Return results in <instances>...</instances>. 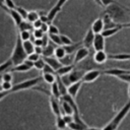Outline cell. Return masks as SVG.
<instances>
[{"instance_id": "obj_60", "label": "cell", "mask_w": 130, "mask_h": 130, "mask_svg": "<svg viewBox=\"0 0 130 130\" xmlns=\"http://www.w3.org/2000/svg\"><path fill=\"white\" fill-rule=\"evenodd\" d=\"M128 11H129V13H130V9H128Z\"/></svg>"}, {"instance_id": "obj_6", "label": "cell", "mask_w": 130, "mask_h": 130, "mask_svg": "<svg viewBox=\"0 0 130 130\" xmlns=\"http://www.w3.org/2000/svg\"><path fill=\"white\" fill-rule=\"evenodd\" d=\"M67 1H68V0H57V3L53 6V8H51V10H50V11L48 12V14H47L49 23H51V22L54 20V18H55V17L57 16V14L61 11L63 5H64Z\"/></svg>"}, {"instance_id": "obj_33", "label": "cell", "mask_w": 130, "mask_h": 130, "mask_svg": "<svg viewBox=\"0 0 130 130\" xmlns=\"http://www.w3.org/2000/svg\"><path fill=\"white\" fill-rule=\"evenodd\" d=\"M81 46V43H77V44H71V45H68V46H64L65 48V51L67 54H73V52H75L79 47Z\"/></svg>"}, {"instance_id": "obj_20", "label": "cell", "mask_w": 130, "mask_h": 130, "mask_svg": "<svg viewBox=\"0 0 130 130\" xmlns=\"http://www.w3.org/2000/svg\"><path fill=\"white\" fill-rule=\"evenodd\" d=\"M73 69H74V65H73V64H70V65H62V66L56 71V74H58V75H60V76H63V75H66V74L70 73Z\"/></svg>"}, {"instance_id": "obj_11", "label": "cell", "mask_w": 130, "mask_h": 130, "mask_svg": "<svg viewBox=\"0 0 130 130\" xmlns=\"http://www.w3.org/2000/svg\"><path fill=\"white\" fill-rule=\"evenodd\" d=\"M49 101H50V106H51V110H52L53 114H54L55 116L62 115V113H61V106H60L59 99H56V98H54L53 95H51L50 99H49Z\"/></svg>"}, {"instance_id": "obj_52", "label": "cell", "mask_w": 130, "mask_h": 130, "mask_svg": "<svg viewBox=\"0 0 130 130\" xmlns=\"http://www.w3.org/2000/svg\"><path fill=\"white\" fill-rule=\"evenodd\" d=\"M32 43H34L35 46H41V47H43V40L42 39H35Z\"/></svg>"}, {"instance_id": "obj_12", "label": "cell", "mask_w": 130, "mask_h": 130, "mask_svg": "<svg viewBox=\"0 0 130 130\" xmlns=\"http://www.w3.org/2000/svg\"><path fill=\"white\" fill-rule=\"evenodd\" d=\"M81 85H82V80H78V81H76V82L71 83V84L67 87V93L70 94L71 96H73V98L75 99L76 95H77V93L79 92V89H80Z\"/></svg>"}, {"instance_id": "obj_9", "label": "cell", "mask_w": 130, "mask_h": 130, "mask_svg": "<svg viewBox=\"0 0 130 130\" xmlns=\"http://www.w3.org/2000/svg\"><path fill=\"white\" fill-rule=\"evenodd\" d=\"M101 74H102V71H100V70H96V69L88 70V71H85L81 80H82V82H85V83L93 82L94 80H96L100 77Z\"/></svg>"}, {"instance_id": "obj_25", "label": "cell", "mask_w": 130, "mask_h": 130, "mask_svg": "<svg viewBox=\"0 0 130 130\" xmlns=\"http://www.w3.org/2000/svg\"><path fill=\"white\" fill-rule=\"evenodd\" d=\"M22 45L24 48V51L26 52V54H31L32 52H35V45L30 40L27 41H22Z\"/></svg>"}, {"instance_id": "obj_35", "label": "cell", "mask_w": 130, "mask_h": 130, "mask_svg": "<svg viewBox=\"0 0 130 130\" xmlns=\"http://www.w3.org/2000/svg\"><path fill=\"white\" fill-rule=\"evenodd\" d=\"M39 18H40V14L37 11H29L27 13V16H26V20L31 22V23L34 21H36L37 19H39Z\"/></svg>"}, {"instance_id": "obj_30", "label": "cell", "mask_w": 130, "mask_h": 130, "mask_svg": "<svg viewBox=\"0 0 130 130\" xmlns=\"http://www.w3.org/2000/svg\"><path fill=\"white\" fill-rule=\"evenodd\" d=\"M51 94H52L54 98H56V99H60V98H61V94H60V90H59V86H58L57 80L51 84Z\"/></svg>"}, {"instance_id": "obj_22", "label": "cell", "mask_w": 130, "mask_h": 130, "mask_svg": "<svg viewBox=\"0 0 130 130\" xmlns=\"http://www.w3.org/2000/svg\"><path fill=\"white\" fill-rule=\"evenodd\" d=\"M109 59L111 60H118V61H128L130 60V54L123 53V54H111L108 56Z\"/></svg>"}, {"instance_id": "obj_51", "label": "cell", "mask_w": 130, "mask_h": 130, "mask_svg": "<svg viewBox=\"0 0 130 130\" xmlns=\"http://www.w3.org/2000/svg\"><path fill=\"white\" fill-rule=\"evenodd\" d=\"M49 24H50V23H48V22H43L42 25H41V29H42L45 34L48 32V30H49Z\"/></svg>"}, {"instance_id": "obj_4", "label": "cell", "mask_w": 130, "mask_h": 130, "mask_svg": "<svg viewBox=\"0 0 130 130\" xmlns=\"http://www.w3.org/2000/svg\"><path fill=\"white\" fill-rule=\"evenodd\" d=\"M42 76H38V77H35V78H30V79H27V80H24V81H21V82H18L16 84H14L11 88V93L12 92H16V91H20V90H25V89H28V88H32L35 85H37L41 80H42Z\"/></svg>"}, {"instance_id": "obj_15", "label": "cell", "mask_w": 130, "mask_h": 130, "mask_svg": "<svg viewBox=\"0 0 130 130\" xmlns=\"http://www.w3.org/2000/svg\"><path fill=\"white\" fill-rule=\"evenodd\" d=\"M104 28H105V23H104L102 17L96 18V19L92 22L91 27H90V29H91L94 34H101V32L104 30Z\"/></svg>"}, {"instance_id": "obj_49", "label": "cell", "mask_w": 130, "mask_h": 130, "mask_svg": "<svg viewBox=\"0 0 130 130\" xmlns=\"http://www.w3.org/2000/svg\"><path fill=\"white\" fill-rule=\"evenodd\" d=\"M101 1H102V5H103L104 7H107V6L111 5V4L118 3V2H117V1H115V0H101Z\"/></svg>"}, {"instance_id": "obj_39", "label": "cell", "mask_w": 130, "mask_h": 130, "mask_svg": "<svg viewBox=\"0 0 130 130\" xmlns=\"http://www.w3.org/2000/svg\"><path fill=\"white\" fill-rule=\"evenodd\" d=\"M116 78H118L119 80H122L126 83H130V72L128 73H123L121 75H118Z\"/></svg>"}, {"instance_id": "obj_19", "label": "cell", "mask_w": 130, "mask_h": 130, "mask_svg": "<svg viewBox=\"0 0 130 130\" xmlns=\"http://www.w3.org/2000/svg\"><path fill=\"white\" fill-rule=\"evenodd\" d=\"M122 25H119V26H115V27H110V28H105L101 34L107 39V38H110L112 36H114L115 34H117L120 29H122Z\"/></svg>"}, {"instance_id": "obj_8", "label": "cell", "mask_w": 130, "mask_h": 130, "mask_svg": "<svg viewBox=\"0 0 130 130\" xmlns=\"http://www.w3.org/2000/svg\"><path fill=\"white\" fill-rule=\"evenodd\" d=\"M88 54H89V50H88V48H86V47H79L76 51H75V54H74V57H73V64L75 65V64H77V63H79V62H81L82 60H84L87 56H88Z\"/></svg>"}, {"instance_id": "obj_28", "label": "cell", "mask_w": 130, "mask_h": 130, "mask_svg": "<svg viewBox=\"0 0 130 130\" xmlns=\"http://www.w3.org/2000/svg\"><path fill=\"white\" fill-rule=\"evenodd\" d=\"M56 80H57V83H58V86H59V90H60L61 96L64 95V94H66L67 93V86L64 84V82L62 81L61 77L58 74H56Z\"/></svg>"}, {"instance_id": "obj_47", "label": "cell", "mask_w": 130, "mask_h": 130, "mask_svg": "<svg viewBox=\"0 0 130 130\" xmlns=\"http://www.w3.org/2000/svg\"><path fill=\"white\" fill-rule=\"evenodd\" d=\"M4 5H5L8 9H14V8L16 7L12 0H4Z\"/></svg>"}, {"instance_id": "obj_48", "label": "cell", "mask_w": 130, "mask_h": 130, "mask_svg": "<svg viewBox=\"0 0 130 130\" xmlns=\"http://www.w3.org/2000/svg\"><path fill=\"white\" fill-rule=\"evenodd\" d=\"M43 73H45V72H50V73H56V71L49 65V64H45V66H44V68H43Z\"/></svg>"}, {"instance_id": "obj_42", "label": "cell", "mask_w": 130, "mask_h": 130, "mask_svg": "<svg viewBox=\"0 0 130 130\" xmlns=\"http://www.w3.org/2000/svg\"><path fill=\"white\" fill-rule=\"evenodd\" d=\"M14 9L20 14V16H21L23 19H26V16H27V13H28V12H27L24 8H22V7H15Z\"/></svg>"}, {"instance_id": "obj_58", "label": "cell", "mask_w": 130, "mask_h": 130, "mask_svg": "<svg viewBox=\"0 0 130 130\" xmlns=\"http://www.w3.org/2000/svg\"><path fill=\"white\" fill-rule=\"evenodd\" d=\"M65 130H72V129H70V128H68V127H67V128H66Z\"/></svg>"}, {"instance_id": "obj_27", "label": "cell", "mask_w": 130, "mask_h": 130, "mask_svg": "<svg viewBox=\"0 0 130 130\" xmlns=\"http://www.w3.org/2000/svg\"><path fill=\"white\" fill-rule=\"evenodd\" d=\"M54 51H55V48L51 44H48L47 46L43 47V54H42V56L43 57H51V56L54 55Z\"/></svg>"}, {"instance_id": "obj_3", "label": "cell", "mask_w": 130, "mask_h": 130, "mask_svg": "<svg viewBox=\"0 0 130 130\" xmlns=\"http://www.w3.org/2000/svg\"><path fill=\"white\" fill-rule=\"evenodd\" d=\"M26 58H27V54H26V52L24 51V48H23V45H22V40L20 39L19 35H17L16 42H15V46H14L12 55H11V57H10V59L12 60L13 66L22 63Z\"/></svg>"}, {"instance_id": "obj_38", "label": "cell", "mask_w": 130, "mask_h": 130, "mask_svg": "<svg viewBox=\"0 0 130 130\" xmlns=\"http://www.w3.org/2000/svg\"><path fill=\"white\" fill-rule=\"evenodd\" d=\"M45 64H46V62H45L44 58H40L39 60H37L36 62H34V67L37 68L38 70H43Z\"/></svg>"}, {"instance_id": "obj_5", "label": "cell", "mask_w": 130, "mask_h": 130, "mask_svg": "<svg viewBox=\"0 0 130 130\" xmlns=\"http://www.w3.org/2000/svg\"><path fill=\"white\" fill-rule=\"evenodd\" d=\"M84 73H85V71H83V70L73 69L70 73H68V74H66V75H63V76H60V75H59V76L61 77V79H62V81L64 82V84L68 87L71 83L76 82V81H78V80H81L82 77H83V75H84Z\"/></svg>"}, {"instance_id": "obj_56", "label": "cell", "mask_w": 130, "mask_h": 130, "mask_svg": "<svg viewBox=\"0 0 130 130\" xmlns=\"http://www.w3.org/2000/svg\"><path fill=\"white\" fill-rule=\"evenodd\" d=\"M93 1H94V2H95L98 5H100V6H103V5H102V1H101V0H93Z\"/></svg>"}, {"instance_id": "obj_55", "label": "cell", "mask_w": 130, "mask_h": 130, "mask_svg": "<svg viewBox=\"0 0 130 130\" xmlns=\"http://www.w3.org/2000/svg\"><path fill=\"white\" fill-rule=\"evenodd\" d=\"M121 25H122V27H130V21L129 22H123V23H121Z\"/></svg>"}, {"instance_id": "obj_36", "label": "cell", "mask_w": 130, "mask_h": 130, "mask_svg": "<svg viewBox=\"0 0 130 130\" xmlns=\"http://www.w3.org/2000/svg\"><path fill=\"white\" fill-rule=\"evenodd\" d=\"M18 35L22 41H27L31 37V31L30 30H20Z\"/></svg>"}, {"instance_id": "obj_45", "label": "cell", "mask_w": 130, "mask_h": 130, "mask_svg": "<svg viewBox=\"0 0 130 130\" xmlns=\"http://www.w3.org/2000/svg\"><path fill=\"white\" fill-rule=\"evenodd\" d=\"M48 34H59V28L56 26V25H54V24H52V23H50L49 24V30H48Z\"/></svg>"}, {"instance_id": "obj_57", "label": "cell", "mask_w": 130, "mask_h": 130, "mask_svg": "<svg viewBox=\"0 0 130 130\" xmlns=\"http://www.w3.org/2000/svg\"><path fill=\"white\" fill-rule=\"evenodd\" d=\"M128 96L130 98V83H128Z\"/></svg>"}, {"instance_id": "obj_21", "label": "cell", "mask_w": 130, "mask_h": 130, "mask_svg": "<svg viewBox=\"0 0 130 130\" xmlns=\"http://www.w3.org/2000/svg\"><path fill=\"white\" fill-rule=\"evenodd\" d=\"M7 13H9L10 14V16L12 17V19H13V21H14V23H15V25H19V23L23 20V18L20 16V14L15 10V9H8V11H7Z\"/></svg>"}, {"instance_id": "obj_1", "label": "cell", "mask_w": 130, "mask_h": 130, "mask_svg": "<svg viewBox=\"0 0 130 130\" xmlns=\"http://www.w3.org/2000/svg\"><path fill=\"white\" fill-rule=\"evenodd\" d=\"M130 112V98L129 101L120 109V111L115 115V117L103 128V130H117L122 121L125 119L127 114Z\"/></svg>"}, {"instance_id": "obj_2", "label": "cell", "mask_w": 130, "mask_h": 130, "mask_svg": "<svg viewBox=\"0 0 130 130\" xmlns=\"http://www.w3.org/2000/svg\"><path fill=\"white\" fill-rule=\"evenodd\" d=\"M105 12L108 13L112 17V19L118 23H120V21L127 16V13H129L128 8L122 6L120 3H115L107 6Z\"/></svg>"}, {"instance_id": "obj_43", "label": "cell", "mask_w": 130, "mask_h": 130, "mask_svg": "<svg viewBox=\"0 0 130 130\" xmlns=\"http://www.w3.org/2000/svg\"><path fill=\"white\" fill-rule=\"evenodd\" d=\"M40 58H41V55L37 54L36 52H32L31 54H28V55H27V58H26V59H28V60L31 61V62H36V61L39 60Z\"/></svg>"}, {"instance_id": "obj_41", "label": "cell", "mask_w": 130, "mask_h": 130, "mask_svg": "<svg viewBox=\"0 0 130 130\" xmlns=\"http://www.w3.org/2000/svg\"><path fill=\"white\" fill-rule=\"evenodd\" d=\"M12 83L11 81H2L1 83V88L2 90H9L11 92V88H12Z\"/></svg>"}, {"instance_id": "obj_32", "label": "cell", "mask_w": 130, "mask_h": 130, "mask_svg": "<svg viewBox=\"0 0 130 130\" xmlns=\"http://www.w3.org/2000/svg\"><path fill=\"white\" fill-rule=\"evenodd\" d=\"M49 35V40L53 43V44H55V45H57V46H62V42H61V39H60V35L58 34H48Z\"/></svg>"}, {"instance_id": "obj_59", "label": "cell", "mask_w": 130, "mask_h": 130, "mask_svg": "<svg viewBox=\"0 0 130 130\" xmlns=\"http://www.w3.org/2000/svg\"><path fill=\"white\" fill-rule=\"evenodd\" d=\"M0 90H2V88H1V83H0Z\"/></svg>"}, {"instance_id": "obj_54", "label": "cell", "mask_w": 130, "mask_h": 130, "mask_svg": "<svg viewBox=\"0 0 130 130\" xmlns=\"http://www.w3.org/2000/svg\"><path fill=\"white\" fill-rule=\"evenodd\" d=\"M84 130H103V129H101V128H95V127H86Z\"/></svg>"}, {"instance_id": "obj_31", "label": "cell", "mask_w": 130, "mask_h": 130, "mask_svg": "<svg viewBox=\"0 0 130 130\" xmlns=\"http://www.w3.org/2000/svg\"><path fill=\"white\" fill-rule=\"evenodd\" d=\"M18 28H19V31H20V30H30V31H31L32 28H34V26H32V23H31V22L22 20V21L19 23Z\"/></svg>"}, {"instance_id": "obj_34", "label": "cell", "mask_w": 130, "mask_h": 130, "mask_svg": "<svg viewBox=\"0 0 130 130\" xmlns=\"http://www.w3.org/2000/svg\"><path fill=\"white\" fill-rule=\"evenodd\" d=\"M67 127L70 128V129H72V130H84L87 126H84V125H82V124H80V123H77V122L73 121V122H71L70 124H68Z\"/></svg>"}, {"instance_id": "obj_7", "label": "cell", "mask_w": 130, "mask_h": 130, "mask_svg": "<svg viewBox=\"0 0 130 130\" xmlns=\"http://www.w3.org/2000/svg\"><path fill=\"white\" fill-rule=\"evenodd\" d=\"M32 67H34V62L29 61L28 59H25L22 63L12 66L9 69V71L10 72H25V71L30 70Z\"/></svg>"}, {"instance_id": "obj_18", "label": "cell", "mask_w": 130, "mask_h": 130, "mask_svg": "<svg viewBox=\"0 0 130 130\" xmlns=\"http://www.w3.org/2000/svg\"><path fill=\"white\" fill-rule=\"evenodd\" d=\"M60 106H61V113H62V115H64V114L73 115V112H74V111H73L72 106H71L69 103H67V102H65V101H63V100H61Z\"/></svg>"}, {"instance_id": "obj_53", "label": "cell", "mask_w": 130, "mask_h": 130, "mask_svg": "<svg viewBox=\"0 0 130 130\" xmlns=\"http://www.w3.org/2000/svg\"><path fill=\"white\" fill-rule=\"evenodd\" d=\"M35 52L39 55H42L43 54V47L41 46H35Z\"/></svg>"}, {"instance_id": "obj_14", "label": "cell", "mask_w": 130, "mask_h": 130, "mask_svg": "<svg viewBox=\"0 0 130 130\" xmlns=\"http://www.w3.org/2000/svg\"><path fill=\"white\" fill-rule=\"evenodd\" d=\"M94 36H95V34L91 29H88L86 31L83 40H82V45L89 49L92 46V43H93V40H94Z\"/></svg>"}, {"instance_id": "obj_46", "label": "cell", "mask_w": 130, "mask_h": 130, "mask_svg": "<svg viewBox=\"0 0 130 130\" xmlns=\"http://www.w3.org/2000/svg\"><path fill=\"white\" fill-rule=\"evenodd\" d=\"M62 116H63V119H64V121L66 122L67 126H68V124H70V123H71V122H73V120H74V117H73V115L64 114V115H62Z\"/></svg>"}, {"instance_id": "obj_50", "label": "cell", "mask_w": 130, "mask_h": 130, "mask_svg": "<svg viewBox=\"0 0 130 130\" xmlns=\"http://www.w3.org/2000/svg\"><path fill=\"white\" fill-rule=\"evenodd\" d=\"M42 23H43V21L39 18V19H37L36 21H34V22H32V26H34V28H41Z\"/></svg>"}, {"instance_id": "obj_23", "label": "cell", "mask_w": 130, "mask_h": 130, "mask_svg": "<svg viewBox=\"0 0 130 130\" xmlns=\"http://www.w3.org/2000/svg\"><path fill=\"white\" fill-rule=\"evenodd\" d=\"M66 55H67V53H66L65 48H64V46H63V45H62V46H57V47L55 48L54 56H55L57 59L61 60V59H62V58H64Z\"/></svg>"}, {"instance_id": "obj_10", "label": "cell", "mask_w": 130, "mask_h": 130, "mask_svg": "<svg viewBox=\"0 0 130 130\" xmlns=\"http://www.w3.org/2000/svg\"><path fill=\"white\" fill-rule=\"evenodd\" d=\"M92 47H93L94 51L105 50V47H106V38L102 34H95L94 40H93V43H92Z\"/></svg>"}, {"instance_id": "obj_17", "label": "cell", "mask_w": 130, "mask_h": 130, "mask_svg": "<svg viewBox=\"0 0 130 130\" xmlns=\"http://www.w3.org/2000/svg\"><path fill=\"white\" fill-rule=\"evenodd\" d=\"M128 72H130V70H125V69H121V68H110V69H106V70L102 71V74L117 77L118 75H121L123 73H128Z\"/></svg>"}, {"instance_id": "obj_24", "label": "cell", "mask_w": 130, "mask_h": 130, "mask_svg": "<svg viewBox=\"0 0 130 130\" xmlns=\"http://www.w3.org/2000/svg\"><path fill=\"white\" fill-rule=\"evenodd\" d=\"M42 78L44 81H46L49 84H52L53 82L56 81V73H50V72H45L42 75Z\"/></svg>"}, {"instance_id": "obj_29", "label": "cell", "mask_w": 130, "mask_h": 130, "mask_svg": "<svg viewBox=\"0 0 130 130\" xmlns=\"http://www.w3.org/2000/svg\"><path fill=\"white\" fill-rule=\"evenodd\" d=\"M12 66H13V63H12V60H11V59H8V60L5 61L4 63H2V64L0 65V77H1V75H2L4 72L8 71Z\"/></svg>"}, {"instance_id": "obj_37", "label": "cell", "mask_w": 130, "mask_h": 130, "mask_svg": "<svg viewBox=\"0 0 130 130\" xmlns=\"http://www.w3.org/2000/svg\"><path fill=\"white\" fill-rule=\"evenodd\" d=\"M60 39H61V42H62L63 46H68V45L73 44V41L66 35H60Z\"/></svg>"}, {"instance_id": "obj_13", "label": "cell", "mask_w": 130, "mask_h": 130, "mask_svg": "<svg viewBox=\"0 0 130 130\" xmlns=\"http://www.w3.org/2000/svg\"><path fill=\"white\" fill-rule=\"evenodd\" d=\"M108 54L105 52V50H101V51H95L94 55H93V61L96 63V64H104L106 63V61L109 59L108 58Z\"/></svg>"}, {"instance_id": "obj_26", "label": "cell", "mask_w": 130, "mask_h": 130, "mask_svg": "<svg viewBox=\"0 0 130 130\" xmlns=\"http://www.w3.org/2000/svg\"><path fill=\"white\" fill-rule=\"evenodd\" d=\"M56 127L58 130H65L67 128V124L63 119L62 115L56 116Z\"/></svg>"}, {"instance_id": "obj_16", "label": "cell", "mask_w": 130, "mask_h": 130, "mask_svg": "<svg viewBox=\"0 0 130 130\" xmlns=\"http://www.w3.org/2000/svg\"><path fill=\"white\" fill-rule=\"evenodd\" d=\"M44 60H45V62L47 63V64H49L55 71H57L63 64L60 62V60L59 59H57L56 57H44Z\"/></svg>"}, {"instance_id": "obj_44", "label": "cell", "mask_w": 130, "mask_h": 130, "mask_svg": "<svg viewBox=\"0 0 130 130\" xmlns=\"http://www.w3.org/2000/svg\"><path fill=\"white\" fill-rule=\"evenodd\" d=\"M1 78H2V81H12V74L9 72H4L1 75Z\"/></svg>"}, {"instance_id": "obj_40", "label": "cell", "mask_w": 130, "mask_h": 130, "mask_svg": "<svg viewBox=\"0 0 130 130\" xmlns=\"http://www.w3.org/2000/svg\"><path fill=\"white\" fill-rule=\"evenodd\" d=\"M44 35H45V32L41 28H34L32 36L35 37V39H42L44 37Z\"/></svg>"}]
</instances>
